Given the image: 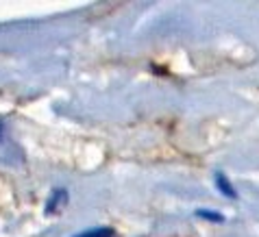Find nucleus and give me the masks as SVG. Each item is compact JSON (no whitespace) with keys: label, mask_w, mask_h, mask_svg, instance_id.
Wrapping results in <instances>:
<instances>
[{"label":"nucleus","mask_w":259,"mask_h":237,"mask_svg":"<svg viewBox=\"0 0 259 237\" xmlns=\"http://www.w3.org/2000/svg\"><path fill=\"white\" fill-rule=\"evenodd\" d=\"M116 235V231L109 226H100V228H90V231H83V233H78L74 237H113Z\"/></svg>","instance_id":"nucleus-1"},{"label":"nucleus","mask_w":259,"mask_h":237,"mask_svg":"<svg viewBox=\"0 0 259 237\" xmlns=\"http://www.w3.org/2000/svg\"><path fill=\"white\" fill-rule=\"evenodd\" d=\"M215 183H218V189H220L222 194H227L229 198H235V196H237L235 189H231V185H229V181H227L225 174H215Z\"/></svg>","instance_id":"nucleus-2"},{"label":"nucleus","mask_w":259,"mask_h":237,"mask_svg":"<svg viewBox=\"0 0 259 237\" xmlns=\"http://www.w3.org/2000/svg\"><path fill=\"white\" fill-rule=\"evenodd\" d=\"M196 215H200V218H207V220H213V222H222V220H225L220 213H211V211H196Z\"/></svg>","instance_id":"nucleus-3"}]
</instances>
